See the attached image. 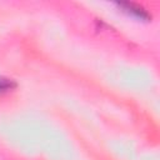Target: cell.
I'll return each instance as SVG.
<instances>
[{
	"instance_id": "6da1fadb",
	"label": "cell",
	"mask_w": 160,
	"mask_h": 160,
	"mask_svg": "<svg viewBox=\"0 0 160 160\" xmlns=\"http://www.w3.org/2000/svg\"><path fill=\"white\" fill-rule=\"evenodd\" d=\"M119 8L122 9V11H125L126 14L136 18V19H140V20H149L151 19V15L139 4H135V2H118L116 4Z\"/></svg>"
},
{
	"instance_id": "7a4b0ae2",
	"label": "cell",
	"mask_w": 160,
	"mask_h": 160,
	"mask_svg": "<svg viewBox=\"0 0 160 160\" xmlns=\"http://www.w3.org/2000/svg\"><path fill=\"white\" fill-rule=\"evenodd\" d=\"M15 88H16L15 80L5 78V76H0V94L8 92V91H10V90H12Z\"/></svg>"
}]
</instances>
